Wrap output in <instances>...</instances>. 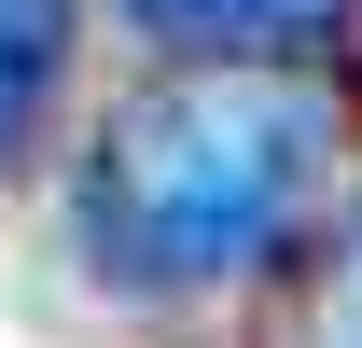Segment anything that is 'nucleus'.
<instances>
[{
    "label": "nucleus",
    "instance_id": "obj_1",
    "mask_svg": "<svg viewBox=\"0 0 362 348\" xmlns=\"http://www.w3.org/2000/svg\"><path fill=\"white\" fill-rule=\"evenodd\" d=\"M334 139L349 112L307 70H168L84 153V195H70L84 265L126 293H209L307 223Z\"/></svg>",
    "mask_w": 362,
    "mask_h": 348
},
{
    "label": "nucleus",
    "instance_id": "obj_2",
    "mask_svg": "<svg viewBox=\"0 0 362 348\" xmlns=\"http://www.w3.org/2000/svg\"><path fill=\"white\" fill-rule=\"evenodd\" d=\"M181 70H293L349 0H126Z\"/></svg>",
    "mask_w": 362,
    "mask_h": 348
},
{
    "label": "nucleus",
    "instance_id": "obj_3",
    "mask_svg": "<svg viewBox=\"0 0 362 348\" xmlns=\"http://www.w3.org/2000/svg\"><path fill=\"white\" fill-rule=\"evenodd\" d=\"M56 70H70V0H0V168L28 153Z\"/></svg>",
    "mask_w": 362,
    "mask_h": 348
},
{
    "label": "nucleus",
    "instance_id": "obj_4",
    "mask_svg": "<svg viewBox=\"0 0 362 348\" xmlns=\"http://www.w3.org/2000/svg\"><path fill=\"white\" fill-rule=\"evenodd\" d=\"M320 348H362V209L334 237V265H320Z\"/></svg>",
    "mask_w": 362,
    "mask_h": 348
}]
</instances>
